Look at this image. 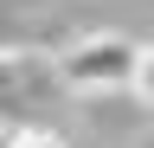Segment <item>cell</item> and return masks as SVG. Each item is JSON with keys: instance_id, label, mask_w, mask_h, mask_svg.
Wrapping results in <instances>:
<instances>
[{"instance_id": "1", "label": "cell", "mask_w": 154, "mask_h": 148, "mask_svg": "<svg viewBox=\"0 0 154 148\" xmlns=\"http://www.w3.org/2000/svg\"><path fill=\"white\" fill-rule=\"evenodd\" d=\"M135 65H141V45L122 39V32H90L71 52H58V71H64V90H84V97H103V90L135 84Z\"/></svg>"}, {"instance_id": "2", "label": "cell", "mask_w": 154, "mask_h": 148, "mask_svg": "<svg viewBox=\"0 0 154 148\" xmlns=\"http://www.w3.org/2000/svg\"><path fill=\"white\" fill-rule=\"evenodd\" d=\"M51 84H64L51 52H0V116H13L26 97H51Z\"/></svg>"}, {"instance_id": "3", "label": "cell", "mask_w": 154, "mask_h": 148, "mask_svg": "<svg viewBox=\"0 0 154 148\" xmlns=\"http://www.w3.org/2000/svg\"><path fill=\"white\" fill-rule=\"evenodd\" d=\"M13 148H64V135H58V129H26V122H19L13 129Z\"/></svg>"}, {"instance_id": "4", "label": "cell", "mask_w": 154, "mask_h": 148, "mask_svg": "<svg viewBox=\"0 0 154 148\" xmlns=\"http://www.w3.org/2000/svg\"><path fill=\"white\" fill-rule=\"evenodd\" d=\"M135 97H141V103H154V45H141V65H135Z\"/></svg>"}]
</instances>
